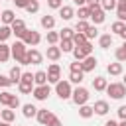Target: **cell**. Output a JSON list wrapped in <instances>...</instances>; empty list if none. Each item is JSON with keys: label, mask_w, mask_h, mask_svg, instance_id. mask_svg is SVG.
<instances>
[{"label": "cell", "mask_w": 126, "mask_h": 126, "mask_svg": "<svg viewBox=\"0 0 126 126\" xmlns=\"http://www.w3.org/2000/svg\"><path fill=\"white\" fill-rule=\"evenodd\" d=\"M26 51H28V45L20 39V41H16L14 45H10V53H12V57L20 63V65H28V59H26Z\"/></svg>", "instance_id": "6da1fadb"}, {"label": "cell", "mask_w": 126, "mask_h": 126, "mask_svg": "<svg viewBox=\"0 0 126 126\" xmlns=\"http://www.w3.org/2000/svg\"><path fill=\"white\" fill-rule=\"evenodd\" d=\"M104 91L110 94V98H116V100L126 96V85L124 83H110V85H106Z\"/></svg>", "instance_id": "7a4b0ae2"}, {"label": "cell", "mask_w": 126, "mask_h": 126, "mask_svg": "<svg viewBox=\"0 0 126 126\" xmlns=\"http://www.w3.org/2000/svg\"><path fill=\"white\" fill-rule=\"evenodd\" d=\"M71 53H73L75 61H83L87 55H93V43L87 41V43H83V45H75Z\"/></svg>", "instance_id": "3957f363"}, {"label": "cell", "mask_w": 126, "mask_h": 126, "mask_svg": "<svg viewBox=\"0 0 126 126\" xmlns=\"http://www.w3.org/2000/svg\"><path fill=\"white\" fill-rule=\"evenodd\" d=\"M71 98H73V102H75L77 106H81V104H87V102H89L91 93H89V89H85V87H81V85H79V87L73 91Z\"/></svg>", "instance_id": "277c9868"}, {"label": "cell", "mask_w": 126, "mask_h": 126, "mask_svg": "<svg viewBox=\"0 0 126 126\" xmlns=\"http://www.w3.org/2000/svg\"><path fill=\"white\" fill-rule=\"evenodd\" d=\"M55 94L59 96V98H71V94H73V89H71V83L69 81H57L55 83Z\"/></svg>", "instance_id": "5b68a950"}, {"label": "cell", "mask_w": 126, "mask_h": 126, "mask_svg": "<svg viewBox=\"0 0 126 126\" xmlns=\"http://www.w3.org/2000/svg\"><path fill=\"white\" fill-rule=\"evenodd\" d=\"M91 22H93V26H98V24H102L104 22V10L100 8V4H96V6H91Z\"/></svg>", "instance_id": "8992f818"}, {"label": "cell", "mask_w": 126, "mask_h": 126, "mask_svg": "<svg viewBox=\"0 0 126 126\" xmlns=\"http://www.w3.org/2000/svg\"><path fill=\"white\" fill-rule=\"evenodd\" d=\"M32 94H33V98L35 100H45L49 94H51V89H49V83H45V85H37V87H33V91H32Z\"/></svg>", "instance_id": "52a82bcc"}, {"label": "cell", "mask_w": 126, "mask_h": 126, "mask_svg": "<svg viewBox=\"0 0 126 126\" xmlns=\"http://www.w3.org/2000/svg\"><path fill=\"white\" fill-rule=\"evenodd\" d=\"M22 41H24L26 45H32V47H35V45L41 41V35H39V32H35V30H28V32L24 33Z\"/></svg>", "instance_id": "ba28073f"}, {"label": "cell", "mask_w": 126, "mask_h": 126, "mask_svg": "<svg viewBox=\"0 0 126 126\" xmlns=\"http://www.w3.org/2000/svg\"><path fill=\"white\" fill-rule=\"evenodd\" d=\"M45 73H47V83H53V85H55V83L61 79V67H59L57 63H51Z\"/></svg>", "instance_id": "9c48e42d"}, {"label": "cell", "mask_w": 126, "mask_h": 126, "mask_svg": "<svg viewBox=\"0 0 126 126\" xmlns=\"http://www.w3.org/2000/svg\"><path fill=\"white\" fill-rule=\"evenodd\" d=\"M10 28H12V33H14L16 37H20V39H22V37H24V33L28 32L26 22H24V20H18V18H16V20L10 24Z\"/></svg>", "instance_id": "30bf717a"}, {"label": "cell", "mask_w": 126, "mask_h": 126, "mask_svg": "<svg viewBox=\"0 0 126 126\" xmlns=\"http://www.w3.org/2000/svg\"><path fill=\"white\" fill-rule=\"evenodd\" d=\"M26 59H28V65H39L41 63V59H43V55L37 51V49H28L26 51Z\"/></svg>", "instance_id": "8fae6325"}, {"label": "cell", "mask_w": 126, "mask_h": 126, "mask_svg": "<svg viewBox=\"0 0 126 126\" xmlns=\"http://www.w3.org/2000/svg\"><path fill=\"white\" fill-rule=\"evenodd\" d=\"M98 65V61H96V57L94 55H87L83 61H81V69H83V73H89V71H94V67Z\"/></svg>", "instance_id": "7c38bea8"}, {"label": "cell", "mask_w": 126, "mask_h": 126, "mask_svg": "<svg viewBox=\"0 0 126 126\" xmlns=\"http://www.w3.org/2000/svg\"><path fill=\"white\" fill-rule=\"evenodd\" d=\"M35 118H37V122H39V124L47 126V124H49V120L53 118V112H51V110H47V108H37Z\"/></svg>", "instance_id": "4fadbf2b"}, {"label": "cell", "mask_w": 126, "mask_h": 126, "mask_svg": "<svg viewBox=\"0 0 126 126\" xmlns=\"http://www.w3.org/2000/svg\"><path fill=\"white\" fill-rule=\"evenodd\" d=\"M93 110H94V114L104 116V114L110 110V106H108V102H106V100H96V102H94V106H93Z\"/></svg>", "instance_id": "5bb4252c"}, {"label": "cell", "mask_w": 126, "mask_h": 126, "mask_svg": "<svg viewBox=\"0 0 126 126\" xmlns=\"http://www.w3.org/2000/svg\"><path fill=\"white\" fill-rule=\"evenodd\" d=\"M116 16L120 22H126V0H116Z\"/></svg>", "instance_id": "9a60e30c"}, {"label": "cell", "mask_w": 126, "mask_h": 126, "mask_svg": "<svg viewBox=\"0 0 126 126\" xmlns=\"http://www.w3.org/2000/svg\"><path fill=\"white\" fill-rule=\"evenodd\" d=\"M0 20H2L4 26H10V24L16 20V14H14L12 10H2V12H0Z\"/></svg>", "instance_id": "2e32d148"}, {"label": "cell", "mask_w": 126, "mask_h": 126, "mask_svg": "<svg viewBox=\"0 0 126 126\" xmlns=\"http://www.w3.org/2000/svg\"><path fill=\"white\" fill-rule=\"evenodd\" d=\"M45 55H47V59L57 61V59L61 57V49H59L57 45H49V47H47V51H45Z\"/></svg>", "instance_id": "e0dca14e"}, {"label": "cell", "mask_w": 126, "mask_h": 126, "mask_svg": "<svg viewBox=\"0 0 126 126\" xmlns=\"http://www.w3.org/2000/svg\"><path fill=\"white\" fill-rule=\"evenodd\" d=\"M0 118H2L4 122H10V124H12V122L16 120V112H14L12 108H8V106H6L4 110H0Z\"/></svg>", "instance_id": "ac0fdd59"}, {"label": "cell", "mask_w": 126, "mask_h": 126, "mask_svg": "<svg viewBox=\"0 0 126 126\" xmlns=\"http://www.w3.org/2000/svg\"><path fill=\"white\" fill-rule=\"evenodd\" d=\"M10 57H12L10 45H6V41H2V43H0V63H6Z\"/></svg>", "instance_id": "d6986e66"}, {"label": "cell", "mask_w": 126, "mask_h": 126, "mask_svg": "<svg viewBox=\"0 0 126 126\" xmlns=\"http://www.w3.org/2000/svg\"><path fill=\"white\" fill-rule=\"evenodd\" d=\"M106 85H108V83H106L104 77H94V79H93V89L98 91V93H102V91L106 89Z\"/></svg>", "instance_id": "ffe728a7"}, {"label": "cell", "mask_w": 126, "mask_h": 126, "mask_svg": "<svg viewBox=\"0 0 126 126\" xmlns=\"http://www.w3.org/2000/svg\"><path fill=\"white\" fill-rule=\"evenodd\" d=\"M59 16H61L63 20H71V18L75 16V10H73L71 6H61V8H59Z\"/></svg>", "instance_id": "44dd1931"}, {"label": "cell", "mask_w": 126, "mask_h": 126, "mask_svg": "<svg viewBox=\"0 0 126 126\" xmlns=\"http://www.w3.org/2000/svg\"><path fill=\"white\" fill-rule=\"evenodd\" d=\"M41 28H45V30H53L55 28V18L53 16H41Z\"/></svg>", "instance_id": "7402d4cb"}, {"label": "cell", "mask_w": 126, "mask_h": 126, "mask_svg": "<svg viewBox=\"0 0 126 126\" xmlns=\"http://www.w3.org/2000/svg\"><path fill=\"white\" fill-rule=\"evenodd\" d=\"M98 45H100L102 49H108V47L112 45V35H110V33H102V35L98 37Z\"/></svg>", "instance_id": "603a6c76"}, {"label": "cell", "mask_w": 126, "mask_h": 126, "mask_svg": "<svg viewBox=\"0 0 126 126\" xmlns=\"http://www.w3.org/2000/svg\"><path fill=\"white\" fill-rule=\"evenodd\" d=\"M47 83V73L45 71H37V73H33V85L37 87V85H45Z\"/></svg>", "instance_id": "cb8c5ba5"}, {"label": "cell", "mask_w": 126, "mask_h": 126, "mask_svg": "<svg viewBox=\"0 0 126 126\" xmlns=\"http://www.w3.org/2000/svg\"><path fill=\"white\" fill-rule=\"evenodd\" d=\"M22 114H24L26 118H33V116L37 114V108H35L33 104H24V106H22Z\"/></svg>", "instance_id": "d4e9b609"}, {"label": "cell", "mask_w": 126, "mask_h": 126, "mask_svg": "<svg viewBox=\"0 0 126 126\" xmlns=\"http://www.w3.org/2000/svg\"><path fill=\"white\" fill-rule=\"evenodd\" d=\"M93 114H94L93 106H89V104H81V106H79V116H81V118H91Z\"/></svg>", "instance_id": "484cf974"}, {"label": "cell", "mask_w": 126, "mask_h": 126, "mask_svg": "<svg viewBox=\"0 0 126 126\" xmlns=\"http://www.w3.org/2000/svg\"><path fill=\"white\" fill-rule=\"evenodd\" d=\"M73 47H75L73 39H61V45H59L61 53H71V51H73Z\"/></svg>", "instance_id": "4316f807"}, {"label": "cell", "mask_w": 126, "mask_h": 126, "mask_svg": "<svg viewBox=\"0 0 126 126\" xmlns=\"http://www.w3.org/2000/svg\"><path fill=\"white\" fill-rule=\"evenodd\" d=\"M106 71H108V75H120V73H122V63H120V61H116V63H108Z\"/></svg>", "instance_id": "83f0119b"}, {"label": "cell", "mask_w": 126, "mask_h": 126, "mask_svg": "<svg viewBox=\"0 0 126 126\" xmlns=\"http://www.w3.org/2000/svg\"><path fill=\"white\" fill-rule=\"evenodd\" d=\"M79 20H89V16H91V8L89 6H79V10H77V14H75Z\"/></svg>", "instance_id": "f1b7e54d"}, {"label": "cell", "mask_w": 126, "mask_h": 126, "mask_svg": "<svg viewBox=\"0 0 126 126\" xmlns=\"http://www.w3.org/2000/svg\"><path fill=\"white\" fill-rule=\"evenodd\" d=\"M20 77H22L20 67H12V69H10V81H12V85H18V83H20Z\"/></svg>", "instance_id": "f546056e"}, {"label": "cell", "mask_w": 126, "mask_h": 126, "mask_svg": "<svg viewBox=\"0 0 126 126\" xmlns=\"http://www.w3.org/2000/svg\"><path fill=\"white\" fill-rule=\"evenodd\" d=\"M83 79H85V73L83 71H75V73L69 75V83H75V85H81Z\"/></svg>", "instance_id": "4dcf8cb0"}, {"label": "cell", "mask_w": 126, "mask_h": 126, "mask_svg": "<svg viewBox=\"0 0 126 126\" xmlns=\"http://www.w3.org/2000/svg\"><path fill=\"white\" fill-rule=\"evenodd\" d=\"M12 98H14V94H12L10 91H4V93H0V104H2V106H10Z\"/></svg>", "instance_id": "1f68e13d"}, {"label": "cell", "mask_w": 126, "mask_h": 126, "mask_svg": "<svg viewBox=\"0 0 126 126\" xmlns=\"http://www.w3.org/2000/svg\"><path fill=\"white\" fill-rule=\"evenodd\" d=\"M71 39H73V43H75V45H83V43H87V41H89V39H87V35H85V33H81V32H75Z\"/></svg>", "instance_id": "d6a6232c"}, {"label": "cell", "mask_w": 126, "mask_h": 126, "mask_svg": "<svg viewBox=\"0 0 126 126\" xmlns=\"http://www.w3.org/2000/svg\"><path fill=\"white\" fill-rule=\"evenodd\" d=\"M10 35H12V28L2 24V26H0V43H2V41H6Z\"/></svg>", "instance_id": "836d02e7"}, {"label": "cell", "mask_w": 126, "mask_h": 126, "mask_svg": "<svg viewBox=\"0 0 126 126\" xmlns=\"http://www.w3.org/2000/svg\"><path fill=\"white\" fill-rule=\"evenodd\" d=\"M45 39H47L49 45H55L61 37H59V32H51V30H47V37H45Z\"/></svg>", "instance_id": "e575fe53"}, {"label": "cell", "mask_w": 126, "mask_h": 126, "mask_svg": "<svg viewBox=\"0 0 126 126\" xmlns=\"http://www.w3.org/2000/svg\"><path fill=\"white\" fill-rule=\"evenodd\" d=\"M24 10H26L28 14H35V12L39 10V0H30V2H28V6H26Z\"/></svg>", "instance_id": "d590c367"}, {"label": "cell", "mask_w": 126, "mask_h": 126, "mask_svg": "<svg viewBox=\"0 0 126 126\" xmlns=\"http://www.w3.org/2000/svg\"><path fill=\"white\" fill-rule=\"evenodd\" d=\"M18 89H20L22 94H28V93L33 91V85H32V83H24V81H20V83H18Z\"/></svg>", "instance_id": "8d00e7d4"}, {"label": "cell", "mask_w": 126, "mask_h": 126, "mask_svg": "<svg viewBox=\"0 0 126 126\" xmlns=\"http://www.w3.org/2000/svg\"><path fill=\"white\" fill-rule=\"evenodd\" d=\"M85 35H87V39L91 41V39H94V37H98V30H96V26H89L87 28V32H85Z\"/></svg>", "instance_id": "74e56055"}, {"label": "cell", "mask_w": 126, "mask_h": 126, "mask_svg": "<svg viewBox=\"0 0 126 126\" xmlns=\"http://www.w3.org/2000/svg\"><path fill=\"white\" fill-rule=\"evenodd\" d=\"M100 8H102L104 12L114 10V8H116V0H100Z\"/></svg>", "instance_id": "f35d334b"}, {"label": "cell", "mask_w": 126, "mask_h": 126, "mask_svg": "<svg viewBox=\"0 0 126 126\" xmlns=\"http://www.w3.org/2000/svg\"><path fill=\"white\" fill-rule=\"evenodd\" d=\"M89 26H91V24H89L87 20H77V26H75V32H81V33H85Z\"/></svg>", "instance_id": "ab89813d"}, {"label": "cell", "mask_w": 126, "mask_h": 126, "mask_svg": "<svg viewBox=\"0 0 126 126\" xmlns=\"http://www.w3.org/2000/svg\"><path fill=\"white\" fill-rule=\"evenodd\" d=\"M73 33H75V30H73V28H63V30L59 32V37H61V39H71V37H73Z\"/></svg>", "instance_id": "60d3db41"}, {"label": "cell", "mask_w": 126, "mask_h": 126, "mask_svg": "<svg viewBox=\"0 0 126 126\" xmlns=\"http://www.w3.org/2000/svg\"><path fill=\"white\" fill-rule=\"evenodd\" d=\"M124 26H126V24H124V22H120V20H118V22H114V24H112V26H110V30H112V32H114V33H118V35H120V32H122V30H124Z\"/></svg>", "instance_id": "b9f144b4"}, {"label": "cell", "mask_w": 126, "mask_h": 126, "mask_svg": "<svg viewBox=\"0 0 126 126\" xmlns=\"http://www.w3.org/2000/svg\"><path fill=\"white\" fill-rule=\"evenodd\" d=\"M114 57H116V61H120V63L126 61V49H124V47H118L116 53H114Z\"/></svg>", "instance_id": "7bdbcfd3"}, {"label": "cell", "mask_w": 126, "mask_h": 126, "mask_svg": "<svg viewBox=\"0 0 126 126\" xmlns=\"http://www.w3.org/2000/svg\"><path fill=\"white\" fill-rule=\"evenodd\" d=\"M10 85H12L10 77H6V75H2V73H0V89H8Z\"/></svg>", "instance_id": "ee69618b"}, {"label": "cell", "mask_w": 126, "mask_h": 126, "mask_svg": "<svg viewBox=\"0 0 126 126\" xmlns=\"http://www.w3.org/2000/svg\"><path fill=\"white\" fill-rule=\"evenodd\" d=\"M47 6L53 8V10H59L63 6V0H47Z\"/></svg>", "instance_id": "f6af8a7d"}, {"label": "cell", "mask_w": 126, "mask_h": 126, "mask_svg": "<svg viewBox=\"0 0 126 126\" xmlns=\"http://www.w3.org/2000/svg\"><path fill=\"white\" fill-rule=\"evenodd\" d=\"M20 81H24V83H32V85H33V75L26 71V73H22V77H20Z\"/></svg>", "instance_id": "bcb514c9"}, {"label": "cell", "mask_w": 126, "mask_h": 126, "mask_svg": "<svg viewBox=\"0 0 126 126\" xmlns=\"http://www.w3.org/2000/svg\"><path fill=\"white\" fill-rule=\"evenodd\" d=\"M69 69H71V73H75V71H83V69H81V61H73V63L69 65Z\"/></svg>", "instance_id": "7dc6e473"}, {"label": "cell", "mask_w": 126, "mask_h": 126, "mask_svg": "<svg viewBox=\"0 0 126 126\" xmlns=\"http://www.w3.org/2000/svg\"><path fill=\"white\" fill-rule=\"evenodd\" d=\"M18 106H20V98L14 94V98H12V102H10V106H8V108H12V110H14V108H18Z\"/></svg>", "instance_id": "c3c4849f"}, {"label": "cell", "mask_w": 126, "mask_h": 126, "mask_svg": "<svg viewBox=\"0 0 126 126\" xmlns=\"http://www.w3.org/2000/svg\"><path fill=\"white\" fill-rule=\"evenodd\" d=\"M12 2H14V4H16V8H26V6H28V2H30V0H12Z\"/></svg>", "instance_id": "681fc988"}, {"label": "cell", "mask_w": 126, "mask_h": 126, "mask_svg": "<svg viewBox=\"0 0 126 126\" xmlns=\"http://www.w3.org/2000/svg\"><path fill=\"white\" fill-rule=\"evenodd\" d=\"M47 126H63V124H61V120H59L57 116H53V118L49 120V124H47Z\"/></svg>", "instance_id": "f907efd6"}, {"label": "cell", "mask_w": 126, "mask_h": 126, "mask_svg": "<svg viewBox=\"0 0 126 126\" xmlns=\"http://www.w3.org/2000/svg\"><path fill=\"white\" fill-rule=\"evenodd\" d=\"M118 116H120L122 120H126V104H122V106L118 108Z\"/></svg>", "instance_id": "816d5d0a"}, {"label": "cell", "mask_w": 126, "mask_h": 126, "mask_svg": "<svg viewBox=\"0 0 126 126\" xmlns=\"http://www.w3.org/2000/svg\"><path fill=\"white\" fill-rule=\"evenodd\" d=\"M96 4H100V0H87V6L91 8V6H96Z\"/></svg>", "instance_id": "f5cc1de1"}, {"label": "cell", "mask_w": 126, "mask_h": 126, "mask_svg": "<svg viewBox=\"0 0 126 126\" xmlns=\"http://www.w3.org/2000/svg\"><path fill=\"white\" fill-rule=\"evenodd\" d=\"M73 2H75L77 6H85V4H87V0H73Z\"/></svg>", "instance_id": "db71d44e"}, {"label": "cell", "mask_w": 126, "mask_h": 126, "mask_svg": "<svg viewBox=\"0 0 126 126\" xmlns=\"http://www.w3.org/2000/svg\"><path fill=\"white\" fill-rule=\"evenodd\" d=\"M104 126H118V122H116V120H108Z\"/></svg>", "instance_id": "11a10c76"}, {"label": "cell", "mask_w": 126, "mask_h": 126, "mask_svg": "<svg viewBox=\"0 0 126 126\" xmlns=\"http://www.w3.org/2000/svg\"><path fill=\"white\" fill-rule=\"evenodd\" d=\"M120 37H122V39H126V26H124V30L120 32Z\"/></svg>", "instance_id": "9f6ffc18"}, {"label": "cell", "mask_w": 126, "mask_h": 126, "mask_svg": "<svg viewBox=\"0 0 126 126\" xmlns=\"http://www.w3.org/2000/svg\"><path fill=\"white\" fill-rule=\"evenodd\" d=\"M0 126H12V124H10V122H4V120H2V122H0Z\"/></svg>", "instance_id": "6f0895ef"}, {"label": "cell", "mask_w": 126, "mask_h": 126, "mask_svg": "<svg viewBox=\"0 0 126 126\" xmlns=\"http://www.w3.org/2000/svg\"><path fill=\"white\" fill-rule=\"evenodd\" d=\"M118 126H126V120H122V122H120V124H118Z\"/></svg>", "instance_id": "680465c9"}, {"label": "cell", "mask_w": 126, "mask_h": 126, "mask_svg": "<svg viewBox=\"0 0 126 126\" xmlns=\"http://www.w3.org/2000/svg\"><path fill=\"white\" fill-rule=\"evenodd\" d=\"M122 47H124V49H126V39H124V43H122Z\"/></svg>", "instance_id": "91938a15"}, {"label": "cell", "mask_w": 126, "mask_h": 126, "mask_svg": "<svg viewBox=\"0 0 126 126\" xmlns=\"http://www.w3.org/2000/svg\"><path fill=\"white\" fill-rule=\"evenodd\" d=\"M124 85H126V77H124Z\"/></svg>", "instance_id": "94428289"}]
</instances>
